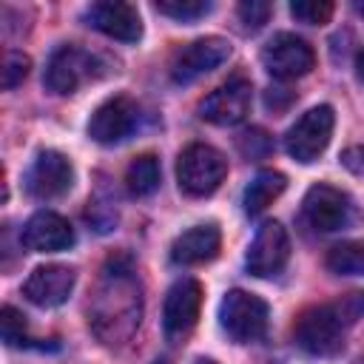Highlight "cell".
Masks as SVG:
<instances>
[{
	"mask_svg": "<svg viewBox=\"0 0 364 364\" xmlns=\"http://www.w3.org/2000/svg\"><path fill=\"white\" fill-rule=\"evenodd\" d=\"M364 313V293H347L338 301L307 307L296 321V344L310 355H333L344 347V333Z\"/></svg>",
	"mask_w": 364,
	"mask_h": 364,
	"instance_id": "1",
	"label": "cell"
},
{
	"mask_svg": "<svg viewBox=\"0 0 364 364\" xmlns=\"http://www.w3.org/2000/svg\"><path fill=\"white\" fill-rule=\"evenodd\" d=\"M228 176V159L208 142H191L176 159V182L188 196H210Z\"/></svg>",
	"mask_w": 364,
	"mask_h": 364,
	"instance_id": "2",
	"label": "cell"
},
{
	"mask_svg": "<svg viewBox=\"0 0 364 364\" xmlns=\"http://www.w3.org/2000/svg\"><path fill=\"white\" fill-rule=\"evenodd\" d=\"M267 301L247 290H228L219 304V324L236 344H253L267 330Z\"/></svg>",
	"mask_w": 364,
	"mask_h": 364,
	"instance_id": "3",
	"label": "cell"
},
{
	"mask_svg": "<svg viewBox=\"0 0 364 364\" xmlns=\"http://www.w3.org/2000/svg\"><path fill=\"white\" fill-rule=\"evenodd\" d=\"M333 125H336V114L330 105H316L304 111L284 134V151L304 165L318 159L333 136Z\"/></svg>",
	"mask_w": 364,
	"mask_h": 364,
	"instance_id": "4",
	"label": "cell"
},
{
	"mask_svg": "<svg viewBox=\"0 0 364 364\" xmlns=\"http://www.w3.org/2000/svg\"><path fill=\"white\" fill-rule=\"evenodd\" d=\"M262 65L276 80H299L310 74V68L316 65V54L307 40L290 31H279L262 48Z\"/></svg>",
	"mask_w": 364,
	"mask_h": 364,
	"instance_id": "5",
	"label": "cell"
},
{
	"mask_svg": "<svg viewBox=\"0 0 364 364\" xmlns=\"http://www.w3.org/2000/svg\"><path fill=\"white\" fill-rule=\"evenodd\" d=\"M230 57V43L225 37H199L179 48L171 60V80L176 85H188L202 74H210Z\"/></svg>",
	"mask_w": 364,
	"mask_h": 364,
	"instance_id": "6",
	"label": "cell"
},
{
	"mask_svg": "<svg viewBox=\"0 0 364 364\" xmlns=\"http://www.w3.org/2000/svg\"><path fill=\"white\" fill-rule=\"evenodd\" d=\"M287 259H290V236H287L284 225L276 219L262 222L247 247V256H245L247 273L259 276V279L276 276L287 264Z\"/></svg>",
	"mask_w": 364,
	"mask_h": 364,
	"instance_id": "7",
	"label": "cell"
},
{
	"mask_svg": "<svg viewBox=\"0 0 364 364\" xmlns=\"http://www.w3.org/2000/svg\"><path fill=\"white\" fill-rule=\"evenodd\" d=\"M97 77V57L80 46H60L46 65V85L54 94H74Z\"/></svg>",
	"mask_w": 364,
	"mask_h": 364,
	"instance_id": "8",
	"label": "cell"
},
{
	"mask_svg": "<svg viewBox=\"0 0 364 364\" xmlns=\"http://www.w3.org/2000/svg\"><path fill=\"white\" fill-rule=\"evenodd\" d=\"M350 213H353V205H350V196L341 188H333V185L318 182V185H313L304 193L301 216L318 233L341 230L350 222Z\"/></svg>",
	"mask_w": 364,
	"mask_h": 364,
	"instance_id": "9",
	"label": "cell"
},
{
	"mask_svg": "<svg viewBox=\"0 0 364 364\" xmlns=\"http://www.w3.org/2000/svg\"><path fill=\"white\" fill-rule=\"evenodd\" d=\"M139 122V108L131 97L119 94V97H111L105 100L88 119V136L100 145H117L122 142L125 136L134 134Z\"/></svg>",
	"mask_w": 364,
	"mask_h": 364,
	"instance_id": "10",
	"label": "cell"
},
{
	"mask_svg": "<svg viewBox=\"0 0 364 364\" xmlns=\"http://www.w3.org/2000/svg\"><path fill=\"white\" fill-rule=\"evenodd\" d=\"M253 88L245 77H230L199 102V117L210 125H239L250 111Z\"/></svg>",
	"mask_w": 364,
	"mask_h": 364,
	"instance_id": "11",
	"label": "cell"
},
{
	"mask_svg": "<svg viewBox=\"0 0 364 364\" xmlns=\"http://www.w3.org/2000/svg\"><path fill=\"white\" fill-rule=\"evenodd\" d=\"M74 185V165L60 151H40L26 173V188L34 199H57Z\"/></svg>",
	"mask_w": 364,
	"mask_h": 364,
	"instance_id": "12",
	"label": "cell"
},
{
	"mask_svg": "<svg viewBox=\"0 0 364 364\" xmlns=\"http://www.w3.org/2000/svg\"><path fill=\"white\" fill-rule=\"evenodd\" d=\"M202 310V284L196 279H179L165 293L162 304V327L171 338H182L193 330Z\"/></svg>",
	"mask_w": 364,
	"mask_h": 364,
	"instance_id": "13",
	"label": "cell"
},
{
	"mask_svg": "<svg viewBox=\"0 0 364 364\" xmlns=\"http://www.w3.org/2000/svg\"><path fill=\"white\" fill-rule=\"evenodd\" d=\"M77 273L68 264H40L28 273L23 296L37 307H60L74 290Z\"/></svg>",
	"mask_w": 364,
	"mask_h": 364,
	"instance_id": "14",
	"label": "cell"
},
{
	"mask_svg": "<svg viewBox=\"0 0 364 364\" xmlns=\"http://www.w3.org/2000/svg\"><path fill=\"white\" fill-rule=\"evenodd\" d=\"M20 242L26 250H34V253H57L74 245V230L65 216L54 210H37L23 225Z\"/></svg>",
	"mask_w": 364,
	"mask_h": 364,
	"instance_id": "15",
	"label": "cell"
},
{
	"mask_svg": "<svg viewBox=\"0 0 364 364\" xmlns=\"http://www.w3.org/2000/svg\"><path fill=\"white\" fill-rule=\"evenodd\" d=\"M88 23L102 31L105 37L111 40H122V43H136L142 37V20H139V11L136 6L131 3H122V0H102V3H94L88 11H85Z\"/></svg>",
	"mask_w": 364,
	"mask_h": 364,
	"instance_id": "16",
	"label": "cell"
},
{
	"mask_svg": "<svg viewBox=\"0 0 364 364\" xmlns=\"http://www.w3.org/2000/svg\"><path fill=\"white\" fill-rule=\"evenodd\" d=\"M219 245H222V233L213 222L208 225H193L188 228L185 233H179L171 245V259L176 264H205L210 262L216 253H219Z\"/></svg>",
	"mask_w": 364,
	"mask_h": 364,
	"instance_id": "17",
	"label": "cell"
},
{
	"mask_svg": "<svg viewBox=\"0 0 364 364\" xmlns=\"http://www.w3.org/2000/svg\"><path fill=\"white\" fill-rule=\"evenodd\" d=\"M284 188H287V176L282 171H273V168L259 171L245 191V213H250V216L262 213L267 205H273V199H279L284 193Z\"/></svg>",
	"mask_w": 364,
	"mask_h": 364,
	"instance_id": "18",
	"label": "cell"
},
{
	"mask_svg": "<svg viewBox=\"0 0 364 364\" xmlns=\"http://www.w3.org/2000/svg\"><path fill=\"white\" fill-rule=\"evenodd\" d=\"M159 159L154 154H139L125 168V185L134 196H151L159 188Z\"/></svg>",
	"mask_w": 364,
	"mask_h": 364,
	"instance_id": "19",
	"label": "cell"
},
{
	"mask_svg": "<svg viewBox=\"0 0 364 364\" xmlns=\"http://www.w3.org/2000/svg\"><path fill=\"white\" fill-rule=\"evenodd\" d=\"M327 267L336 276H364V239H350L330 247Z\"/></svg>",
	"mask_w": 364,
	"mask_h": 364,
	"instance_id": "20",
	"label": "cell"
},
{
	"mask_svg": "<svg viewBox=\"0 0 364 364\" xmlns=\"http://www.w3.org/2000/svg\"><path fill=\"white\" fill-rule=\"evenodd\" d=\"M156 11L165 14V17L191 23V20L205 17L210 11V3H205V0H159L156 3Z\"/></svg>",
	"mask_w": 364,
	"mask_h": 364,
	"instance_id": "21",
	"label": "cell"
},
{
	"mask_svg": "<svg viewBox=\"0 0 364 364\" xmlns=\"http://www.w3.org/2000/svg\"><path fill=\"white\" fill-rule=\"evenodd\" d=\"M290 14L299 23L321 26L333 17V3L330 0H296V3H290Z\"/></svg>",
	"mask_w": 364,
	"mask_h": 364,
	"instance_id": "22",
	"label": "cell"
},
{
	"mask_svg": "<svg viewBox=\"0 0 364 364\" xmlns=\"http://www.w3.org/2000/svg\"><path fill=\"white\" fill-rule=\"evenodd\" d=\"M0 333H3V341H6L9 347L26 344V316H23L17 307L6 304V307L0 310Z\"/></svg>",
	"mask_w": 364,
	"mask_h": 364,
	"instance_id": "23",
	"label": "cell"
},
{
	"mask_svg": "<svg viewBox=\"0 0 364 364\" xmlns=\"http://www.w3.org/2000/svg\"><path fill=\"white\" fill-rule=\"evenodd\" d=\"M28 68H31V60L23 51H6V57H3V88L11 91V88L23 85V80L28 77Z\"/></svg>",
	"mask_w": 364,
	"mask_h": 364,
	"instance_id": "24",
	"label": "cell"
},
{
	"mask_svg": "<svg viewBox=\"0 0 364 364\" xmlns=\"http://www.w3.org/2000/svg\"><path fill=\"white\" fill-rule=\"evenodd\" d=\"M239 17H242V23H245V28H250V31H256V28H262L264 23H267V17H270V11H273V6L270 3H262V0H245V3H239Z\"/></svg>",
	"mask_w": 364,
	"mask_h": 364,
	"instance_id": "25",
	"label": "cell"
},
{
	"mask_svg": "<svg viewBox=\"0 0 364 364\" xmlns=\"http://www.w3.org/2000/svg\"><path fill=\"white\" fill-rule=\"evenodd\" d=\"M267 148H270V139H267V134L259 131V128H250V131H245V134L239 136V151H242L245 156H250V159L264 156Z\"/></svg>",
	"mask_w": 364,
	"mask_h": 364,
	"instance_id": "26",
	"label": "cell"
},
{
	"mask_svg": "<svg viewBox=\"0 0 364 364\" xmlns=\"http://www.w3.org/2000/svg\"><path fill=\"white\" fill-rule=\"evenodd\" d=\"M341 165H344L350 173H355V176L364 179V145L344 148V154H341Z\"/></svg>",
	"mask_w": 364,
	"mask_h": 364,
	"instance_id": "27",
	"label": "cell"
},
{
	"mask_svg": "<svg viewBox=\"0 0 364 364\" xmlns=\"http://www.w3.org/2000/svg\"><path fill=\"white\" fill-rule=\"evenodd\" d=\"M355 74H358V80H364V48L355 57Z\"/></svg>",
	"mask_w": 364,
	"mask_h": 364,
	"instance_id": "28",
	"label": "cell"
},
{
	"mask_svg": "<svg viewBox=\"0 0 364 364\" xmlns=\"http://www.w3.org/2000/svg\"><path fill=\"white\" fill-rule=\"evenodd\" d=\"M196 364H219V361H213V358H199Z\"/></svg>",
	"mask_w": 364,
	"mask_h": 364,
	"instance_id": "29",
	"label": "cell"
},
{
	"mask_svg": "<svg viewBox=\"0 0 364 364\" xmlns=\"http://www.w3.org/2000/svg\"><path fill=\"white\" fill-rule=\"evenodd\" d=\"M358 11H361V14H364V3H361V6H358Z\"/></svg>",
	"mask_w": 364,
	"mask_h": 364,
	"instance_id": "30",
	"label": "cell"
},
{
	"mask_svg": "<svg viewBox=\"0 0 364 364\" xmlns=\"http://www.w3.org/2000/svg\"><path fill=\"white\" fill-rule=\"evenodd\" d=\"M156 364H165V361H156Z\"/></svg>",
	"mask_w": 364,
	"mask_h": 364,
	"instance_id": "31",
	"label": "cell"
}]
</instances>
